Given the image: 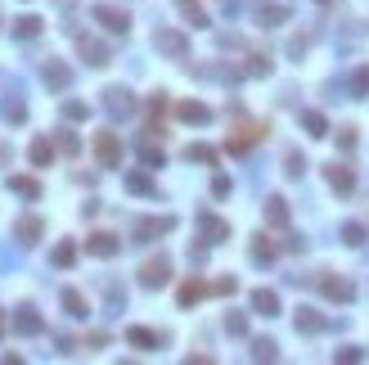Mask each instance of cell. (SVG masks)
<instances>
[{"instance_id": "40", "label": "cell", "mask_w": 369, "mask_h": 365, "mask_svg": "<svg viewBox=\"0 0 369 365\" xmlns=\"http://www.w3.org/2000/svg\"><path fill=\"white\" fill-rule=\"evenodd\" d=\"M140 158H144V167H163V149H153L149 140L140 144Z\"/></svg>"}, {"instance_id": "38", "label": "cell", "mask_w": 369, "mask_h": 365, "mask_svg": "<svg viewBox=\"0 0 369 365\" xmlns=\"http://www.w3.org/2000/svg\"><path fill=\"white\" fill-rule=\"evenodd\" d=\"M64 117H68V122H86V117H90V104L68 100V104H64Z\"/></svg>"}, {"instance_id": "32", "label": "cell", "mask_w": 369, "mask_h": 365, "mask_svg": "<svg viewBox=\"0 0 369 365\" xmlns=\"http://www.w3.org/2000/svg\"><path fill=\"white\" fill-rule=\"evenodd\" d=\"M184 158H189V163H207V167H212L216 163V149H212V144H189Z\"/></svg>"}, {"instance_id": "21", "label": "cell", "mask_w": 369, "mask_h": 365, "mask_svg": "<svg viewBox=\"0 0 369 365\" xmlns=\"http://www.w3.org/2000/svg\"><path fill=\"white\" fill-rule=\"evenodd\" d=\"M28 158H32V167H50V163H54V144L45 140V136H36L32 149H28Z\"/></svg>"}, {"instance_id": "4", "label": "cell", "mask_w": 369, "mask_h": 365, "mask_svg": "<svg viewBox=\"0 0 369 365\" xmlns=\"http://www.w3.org/2000/svg\"><path fill=\"white\" fill-rule=\"evenodd\" d=\"M320 294H324L329 302H351L356 298V284H351V279L347 275H320Z\"/></svg>"}, {"instance_id": "12", "label": "cell", "mask_w": 369, "mask_h": 365, "mask_svg": "<svg viewBox=\"0 0 369 365\" xmlns=\"http://www.w3.org/2000/svg\"><path fill=\"white\" fill-rule=\"evenodd\" d=\"M199 235L207 243H226L230 239V221H221V216H212V212H199Z\"/></svg>"}, {"instance_id": "27", "label": "cell", "mask_w": 369, "mask_h": 365, "mask_svg": "<svg viewBox=\"0 0 369 365\" xmlns=\"http://www.w3.org/2000/svg\"><path fill=\"white\" fill-rule=\"evenodd\" d=\"M9 190L23 194V199H41V180H32V176H9Z\"/></svg>"}, {"instance_id": "24", "label": "cell", "mask_w": 369, "mask_h": 365, "mask_svg": "<svg viewBox=\"0 0 369 365\" xmlns=\"http://www.w3.org/2000/svg\"><path fill=\"white\" fill-rule=\"evenodd\" d=\"M14 36H18V41H36V36H41V18H36V14L14 18Z\"/></svg>"}, {"instance_id": "26", "label": "cell", "mask_w": 369, "mask_h": 365, "mask_svg": "<svg viewBox=\"0 0 369 365\" xmlns=\"http://www.w3.org/2000/svg\"><path fill=\"white\" fill-rule=\"evenodd\" d=\"M207 294V284H203V279H184V284H180V294H176V302H180V307H194V302H199Z\"/></svg>"}, {"instance_id": "45", "label": "cell", "mask_w": 369, "mask_h": 365, "mask_svg": "<svg viewBox=\"0 0 369 365\" xmlns=\"http://www.w3.org/2000/svg\"><path fill=\"white\" fill-rule=\"evenodd\" d=\"M288 54H293V59H302V54H306V36H293V45H288Z\"/></svg>"}, {"instance_id": "16", "label": "cell", "mask_w": 369, "mask_h": 365, "mask_svg": "<svg viewBox=\"0 0 369 365\" xmlns=\"http://www.w3.org/2000/svg\"><path fill=\"white\" fill-rule=\"evenodd\" d=\"M248 253H252V262H257V266H270V262L279 257V243H275V239H266V235H257Z\"/></svg>"}, {"instance_id": "43", "label": "cell", "mask_w": 369, "mask_h": 365, "mask_svg": "<svg viewBox=\"0 0 369 365\" xmlns=\"http://www.w3.org/2000/svg\"><path fill=\"white\" fill-rule=\"evenodd\" d=\"M189 262H194V266L207 262V243H194V248H189Z\"/></svg>"}, {"instance_id": "44", "label": "cell", "mask_w": 369, "mask_h": 365, "mask_svg": "<svg viewBox=\"0 0 369 365\" xmlns=\"http://www.w3.org/2000/svg\"><path fill=\"white\" fill-rule=\"evenodd\" d=\"M212 194H216V199H226V194H230V176H216L212 180Z\"/></svg>"}, {"instance_id": "19", "label": "cell", "mask_w": 369, "mask_h": 365, "mask_svg": "<svg viewBox=\"0 0 369 365\" xmlns=\"http://www.w3.org/2000/svg\"><path fill=\"white\" fill-rule=\"evenodd\" d=\"M252 311L257 315H279V294L275 289H257L252 294Z\"/></svg>"}, {"instance_id": "37", "label": "cell", "mask_w": 369, "mask_h": 365, "mask_svg": "<svg viewBox=\"0 0 369 365\" xmlns=\"http://www.w3.org/2000/svg\"><path fill=\"white\" fill-rule=\"evenodd\" d=\"M284 172H288V176H293V180H298V176H302V172H306V158H302V153H298V149H288V153H284Z\"/></svg>"}, {"instance_id": "33", "label": "cell", "mask_w": 369, "mask_h": 365, "mask_svg": "<svg viewBox=\"0 0 369 365\" xmlns=\"http://www.w3.org/2000/svg\"><path fill=\"white\" fill-rule=\"evenodd\" d=\"M275 357H279L275 338H257V343H252V361H275Z\"/></svg>"}, {"instance_id": "11", "label": "cell", "mask_w": 369, "mask_h": 365, "mask_svg": "<svg viewBox=\"0 0 369 365\" xmlns=\"http://www.w3.org/2000/svg\"><path fill=\"white\" fill-rule=\"evenodd\" d=\"M324 176H329V190L342 194V199H347V194L356 190V172H351V167H342V163H329Z\"/></svg>"}, {"instance_id": "14", "label": "cell", "mask_w": 369, "mask_h": 365, "mask_svg": "<svg viewBox=\"0 0 369 365\" xmlns=\"http://www.w3.org/2000/svg\"><path fill=\"white\" fill-rule=\"evenodd\" d=\"M14 235H18V243H36V239L45 235V221H41V216H18Z\"/></svg>"}, {"instance_id": "36", "label": "cell", "mask_w": 369, "mask_h": 365, "mask_svg": "<svg viewBox=\"0 0 369 365\" xmlns=\"http://www.w3.org/2000/svg\"><path fill=\"white\" fill-rule=\"evenodd\" d=\"M288 9L284 5H262V28H275V23H284Z\"/></svg>"}, {"instance_id": "15", "label": "cell", "mask_w": 369, "mask_h": 365, "mask_svg": "<svg viewBox=\"0 0 369 365\" xmlns=\"http://www.w3.org/2000/svg\"><path fill=\"white\" fill-rule=\"evenodd\" d=\"M293 325H298V334H320L329 320H324L320 311H311V307H298V315H293Z\"/></svg>"}, {"instance_id": "8", "label": "cell", "mask_w": 369, "mask_h": 365, "mask_svg": "<svg viewBox=\"0 0 369 365\" xmlns=\"http://www.w3.org/2000/svg\"><path fill=\"white\" fill-rule=\"evenodd\" d=\"M41 77H45V86H50V91H68L72 86V68L64 64V59H45Z\"/></svg>"}, {"instance_id": "29", "label": "cell", "mask_w": 369, "mask_h": 365, "mask_svg": "<svg viewBox=\"0 0 369 365\" xmlns=\"http://www.w3.org/2000/svg\"><path fill=\"white\" fill-rule=\"evenodd\" d=\"M262 212H266V221H270V226H288V203H284V199H266V208H262Z\"/></svg>"}, {"instance_id": "42", "label": "cell", "mask_w": 369, "mask_h": 365, "mask_svg": "<svg viewBox=\"0 0 369 365\" xmlns=\"http://www.w3.org/2000/svg\"><path fill=\"white\" fill-rule=\"evenodd\" d=\"M59 149H64V153H77V149H81V140L72 136V131H59Z\"/></svg>"}, {"instance_id": "2", "label": "cell", "mask_w": 369, "mask_h": 365, "mask_svg": "<svg viewBox=\"0 0 369 365\" xmlns=\"http://www.w3.org/2000/svg\"><path fill=\"white\" fill-rule=\"evenodd\" d=\"M167 279H171V257H167V253H158V257H149L140 266V284L144 289H163Z\"/></svg>"}, {"instance_id": "7", "label": "cell", "mask_w": 369, "mask_h": 365, "mask_svg": "<svg viewBox=\"0 0 369 365\" xmlns=\"http://www.w3.org/2000/svg\"><path fill=\"white\" fill-rule=\"evenodd\" d=\"M95 158H100V167H117L122 163V140L113 131H100L95 136Z\"/></svg>"}, {"instance_id": "30", "label": "cell", "mask_w": 369, "mask_h": 365, "mask_svg": "<svg viewBox=\"0 0 369 365\" xmlns=\"http://www.w3.org/2000/svg\"><path fill=\"white\" fill-rule=\"evenodd\" d=\"M347 91L356 95V100H365V95H369V64H361V68H356V72H351Z\"/></svg>"}, {"instance_id": "39", "label": "cell", "mask_w": 369, "mask_h": 365, "mask_svg": "<svg viewBox=\"0 0 369 365\" xmlns=\"http://www.w3.org/2000/svg\"><path fill=\"white\" fill-rule=\"evenodd\" d=\"M226 334H235V338H243V334H248V315L230 311V315H226Z\"/></svg>"}, {"instance_id": "5", "label": "cell", "mask_w": 369, "mask_h": 365, "mask_svg": "<svg viewBox=\"0 0 369 365\" xmlns=\"http://www.w3.org/2000/svg\"><path fill=\"white\" fill-rule=\"evenodd\" d=\"M90 14H95V23H104V28L117 32V36L131 32V14H127V9H117V5H95Z\"/></svg>"}, {"instance_id": "9", "label": "cell", "mask_w": 369, "mask_h": 365, "mask_svg": "<svg viewBox=\"0 0 369 365\" xmlns=\"http://www.w3.org/2000/svg\"><path fill=\"white\" fill-rule=\"evenodd\" d=\"M77 50H81V59H86L90 68H104L108 59H113V54H108V45H104V41H95V36H86V32H77Z\"/></svg>"}, {"instance_id": "31", "label": "cell", "mask_w": 369, "mask_h": 365, "mask_svg": "<svg viewBox=\"0 0 369 365\" xmlns=\"http://www.w3.org/2000/svg\"><path fill=\"white\" fill-rule=\"evenodd\" d=\"M50 262H54V266H64V271H68V266L77 262V243H68V239H64V243H59V248L50 253Z\"/></svg>"}, {"instance_id": "47", "label": "cell", "mask_w": 369, "mask_h": 365, "mask_svg": "<svg viewBox=\"0 0 369 365\" xmlns=\"http://www.w3.org/2000/svg\"><path fill=\"white\" fill-rule=\"evenodd\" d=\"M0 163H9V144H0Z\"/></svg>"}, {"instance_id": "35", "label": "cell", "mask_w": 369, "mask_h": 365, "mask_svg": "<svg viewBox=\"0 0 369 365\" xmlns=\"http://www.w3.org/2000/svg\"><path fill=\"white\" fill-rule=\"evenodd\" d=\"M127 190H131V194H158V185H153L149 176H140V172L127 176Z\"/></svg>"}, {"instance_id": "48", "label": "cell", "mask_w": 369, "mask_h": 365, "mask_svg": "<svg viewBox=\"0 0 369 365\" xmlns=\"http://www.w3.org/2000/svg\"><path fill=\"white\" fill-rule=\"evenodd\" d=\"M0 334H5V320H0Z\"/></svg>"}, {"instance_id": "25", "label": "cell", "mask_w": 369, "mask_h": 365, "mask_svg": "<svg viewBox=\"0 0 369 365\" xmlns=\"http://www.w3.org/2000/svg\"><path fill=\"white\" fill-rule=\"evenodd\" d=\"M64 311L77 315V320H86V315H90V302H86L77 289H64Z\"/></svg>"}, {"instance_id": "17", "label": "cell", "mask_w": 369, "mask_h": 365, "mask_svg": "<svg viewBox=\"0 0 369 365\" xmlns=\"http://www.w3.org/2000/svg\"><path fill=\"white\" fill-rule=\"evenodd\" d=\"M14 334H41V315H36V307H14Z\"/></svg>"}, {"instance_id": "1", "label": "cell", "mask_w": 369, "mask_h": 365, "mask_svg": "<svg viewBox=\"0 0 369 365\" xmlns=\"http://www.w3.org/2000/svg\"><path fill=\"white\" fill-rule=\"evenodd\" d=\"M171 230H176V216H140V221L131 226V239L135 243H149V239H163V235H171Z\"/></svg>"}, {"instance_id": "41", "label": "cell", "mask_w": 369, "mask_h": 365, "mask_svg": "<svg viewBox=\"0 0 369 365\" xmlns=\"http://www.w3.org/2000/svg\"><path fill=\"white\" fill-rule=\"evenodd\" d=\"M338 149H342V153L356 149V127H342V131H338Z\"/></svg>"}, {"instance_id": "6", "label": "cell", "mask_w": 369, "mask_h": 365, "mask_svg": "<svg viewBox=\"0 0 369 365\" xmlns=\"http://www.w3.org/2000/svg\"><path fill=\"white\" fill-rule=\"evenodd\" d=\"M153 45L163 54H171V59H184L189 54V41H184V32H176V28H158L153 32Z\"/></svg>"}, {"instance_id": "34", "label": "cell", "mask_w": 369, "mask_h": 365, "mask_svg": "<svg viewBox=\"0 0 369 365\" xmlns=\"http://www.w3.org/2000/svg\"><path fill=\"white\" fill-rule=\"evenodd\" d=\"M342 243H347V248H361V243H365V226L347 221V226H342Z\"/></svg>"}, {"instance_id": "20", "label": "cell", "mask_w": 369, "mask_h": 365, "mask_svg": "<svg viewBox=\"0 0 369 365\" xmlns=\"http://www.w3.org/2000/svg\"><path fill=\"white\" fill-rule=\"evenodd\" d=\"M127 343L140 347V352H153L158 343H163V338H158L153 330H144V325H131V330H127Z\"/></svg>"}, {"instance_id": "46", "label": "cell", "mask_w": 369, "mask_h": 365, "mask_svg": "<svg viewBox=\"0 0 369 365\" xmlns=\"http://www.w3.org/2000/svg\"><path fill=\"white\" fill-rule=\"evenodd\" d=\"M361 357H365L361 347H338V361H361Z\"/></svg>"}, {"instance_id": "13", "label": "cell", "mask_w": 369, "mask_h": 365, "mask_svg": "<svg viewBox=\"0 0 369 365\" xmlns=\"http://www.w3.org/2000/svg\"><path fill=\"white\" fill-rule=\"evenodd\" d=\"M176 117L189 122V127H203V122H212V108L199 104V100H184V104H176Z\"/></svg>"}, {"instance_id": "10", "label": "cell", "mask_w": 369, "mask_h": 365, "mask_svg": "<svg viewBox=\"0 0 369 365\" xmlns=\"http://www.w3.org/2000/svg\"><path fill=\"white\" fill-rule=\"evenodd\" d=\"M86 253H90V257H117V253H122V239L108 235V230H95V235L86 239Z\"/></svg>"}, {"instance_id": "28", "label": "cell", "mask_w": 369, "mask_h": 365, "mask_svg": "<svg viewBox=\"0 0 369 365\" xmlns=\"http://www.w3.org/2000/svg\"><path fill=\"white\" fill-rule=\"evenodd\" d=\"M302 127L311 131V140L329 136V122H324V113H315V108H306V113H302Z\"/></svg>"}, {"instance_id": "23", "label": "cell", "mask_w": 369, "mask_h": 365, "mask_svg": "<svg viewBox=\"0 0 369 365\" xmlns=\"http://www.w3.org/2000/svg\"><path fill=\"white\" fill-rule=\"evenodd\" d=\"M0 113H5V122H23L28 117V100H18V91H9L5 104H0Z\"/></svg>"}, {"instance_id": "3", "label": "cell", "mask_w": 369, "mask_h": 365, "mask_svg": "<svg viewBox=\"0 0 369 365\" xmlns=\"http://www.w3.org/2000/svg\"><path fill=\"white\" fill-rule=\"evenodd\" d=\"M104 108H108V117L122 122V117L135 113V95H131L127 86H108V91H104Z\"/></svg>"}, {"instance_id": "22", "label": "cell", "mask_w": 369, "mask_h": 365, "mask_svg": "<svg viewBox=\"0 0 369 365\" xmlns=\"http://www.w3.org/2000/svg\"><path fill=\"white\" fill-rule=\"evenodd\" d=\"M176 9H180V18L189 23V28H207V14H203L199 0H176Z\"/></svg>"}, {"instance_id": "18", "label": "cell", "mask_w": 369, "mask_h": 365, "mask_svg": "<svg viewBox=\"0 0 369 365\" xmlns=\"http://www.w3.org/2000/svg\"><path fill=\"white\" fill-rule=\"evenodd\" d=\"M252 140H262V127H235V136L226 140V149H230V153H243Z\"/></svg>"}]
</instances>
